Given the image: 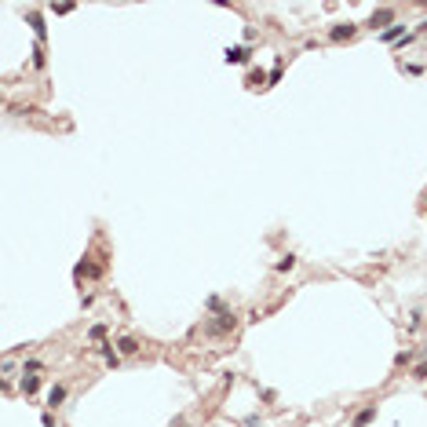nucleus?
Listing matches in <instances>:
<instances>
[{"label": "nucleus", "instance_id": "9d476101", "mask_svg": "<svg viewBox=\"0 0 427 427\" xmlns=\"http://www.w3.org/2000/svg\"><path fill=\"white\" fill-rule=\"evenodd\" d=\"M29 26L37 29V37H44V22H41V15H29Z\"/></svg>", "mask_w": 427, "mask_h": 427}, {"label": "nucleus", "instance_id": "9b49d317", "mask_svg": "<svg viewBox=\"0 0 427 427\" xmlns=\"http://www.w3.org/2000/svg\"><path fill=\"white\" fill-rule=\"evenodd\" d=\"M51 11H55V15H69V11H73V4H55Z\"/></svg>", "mask_w": 427, "mask_h": 427}, {"label": "nucleus", "instance_id": "6e6552de", "mask_svg": "<svg viewBox=\"0 0 427 427\" xmlns=\"http://www.w3.org/2000/svg\"><path fill=\"white\" fill-rule=\"evenodd\" d=\"M117 347H121V354H135V351H139V343H135L132 336H124V340H121Z\"/></svg>", "mask_w": 427, "mask_h": 427}, {"label": "nucleus", "instance_id": "ddd939ff", "mask_svg": "<svg viewBox=\"0 0 427 427\" xmlns=\"http://www.w3.org/2000/svg\"><path fill=\"white\" fill-rule=\"evenodd\" d=\"M423 376H427V362H423V365L416 369V380H423Z\"/></svg>", "mask_w": 427, "mask_h": 427}, {"label": "nucleus", "instance_id": "f03ea898", "mask_svg": "<svg viewBox=\"0 0 427 427\" xmlns=\"http://www.w3.org/2000/svg\"><path fill=\"white\" fill-rule=\"evenodd\" d=\"M369 26H372V29H376V26H387V29H391V26H395V11H391V8H383V11H376V15L369 19Z\"/></svg>", "mask_w": 427, "mask_h": 427}, {"label": "nucleus", "instance_id": "4468645a", "mask_svg": "<svg viewBox=\"0 0 427 427\" xmlns=\"http://www.w3.org/2000/svg\"><path fill=\"white\" fill-rule=\"evenodd\" d=\"M44 427H55V423H51V416H44Z\"/></svg>", "mask_w": 427, "mask_h": 427}, {"label": "nucleus", "instance_id": "0eeeda50", "mask_svg": "<svg viewBox=\"0 0 427 427\" xmlns=\"http://www.w3.org/2000/svg\"><path fill=\"white\" fill-rule=\"evenodd\" d=\"M37 387H41V376H26V380H22V395H33Z\"/></svg>", "mask_w": 427, "mask_h": 427}, {"label": "nucleus", "instance_id": "f257e3e1", "mask_svg": "<svg viewBox=\"0 0 427 427\" xmlns=\"http://www.w3.org/2000/svg\"><path fill=\"white\" fill-rule=\"evenodd\" d=\"M354 33H358V26H354V22H340V26H332V29H329L332 41H351Z\"/></svg>", "mask_w": 427, "mask_h": 427}, {"label": "nucleus", "instance_id": "f8f14e48", "mask_svg": "<svg viewBox=\"0 0 427 427\" xmlns=\"http://www.w3.org/2000/svg\"><path fill=\"white\" fill-rule=\"evenodd\" d=\"M292 263H296V259H292V256H285V259H278V270H292Z\"/></svg>", "mask_w": 427, "mask_h": 427}, {"label": "nucleus", "instance_id": "20e7f679", "mask_svg": "<svg viewBox=\"0 0 427 427\" xmlns=\"http://www.w3.org/2000/svg\"><path fill=\"white\" fill-rule=\"evenodd\" d=\"M248 48H226V62H248Z\"/></svg>", "mask_w": 427, "mask_h": 427}, {"label": "nucleus", "instance_id": "1a4fd4ad", "mask_svg": "<svg viewBox=\"0 0 427 427\" xmlns=\"http://www.w3.org/2000/svg\"><path fill=\"white\" fill-rule=\"evenodd\" d=\"M66 398V387H51V391H48V405H59Z\"/></svg>", "mask_w": 427, "mask_h": 427}, {"label": "nucleus", "instance_id": "7ed1b4c3", "mask_svg": "<svg viewBox=\"0 0 427 427\" xmlns=\"http://www.w3.org/2000/svg\"><path fill=\"white\" fill-rule=\"evenodd\" d=\"M234 325H238V318L226 310V314H219V322H212V332H230Z\"/></svg>", "mask_w": 427, "mask_h": 427}, {"label": "nucleus", "instance_id": "39448f33", "mask_svg": "<svg viewBox=\"0 0 427 427\" xmlns=\"http://www.w3.org/2000/svg\"><path fill=\"white\" fill-rule=\"evenodd\" d=\"M372 416H376V405H365V409L354 416V427H365V423H372Z\"/></svg>", "mask_w": 427, "mask_h": 427}, {"label": "nucleus", "instance_id": "423d86ee", "mask_svg": "<svg viewBox=\"0 0 427 427\" xmlns=\"http://www.w3.org/2000/svg\"><path fill=\"white\" fill-rule=\"evenodd\" d=\"M402 33H405V26H398V22H395L391 29H383L380 37H383V41H398V37H402Z\"/></svg>", "mask_w": 427, "mask_h": 427}]
</instances>
